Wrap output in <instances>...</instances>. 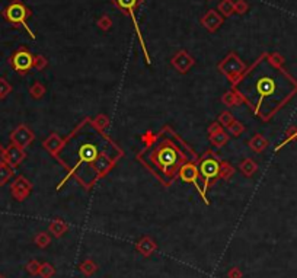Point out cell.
Instances as JSON below:
<instances>
[{
  "instance_id": "obj_10",
  "label": "cell",
  "mask_w": 297,
  "mask_h": 278,
  "mask_svg": "<svg viewBox=\"0 0 297 278\" xmlns=\"http://www.w3.org/2000/svg\"><path fill=\"white\" fill-rule=\"evenodd\" d=\"M24 157H25V153L22 150V147H18L15 144H12L10 147L4 150V163L9 165L10 168H16L22 162Z\"/></svg>"
},
{
  "instance_id": "obj_6",
  "label": "cell",
  "mask_w": 297,
  "mask_h": 278,
  "mask_svg": "<svg viewBox=\"0 0 297 278\" xmlns=\"http://www.w3.org/2000/svg\"><path fill=\"white\" fill-rule=\"evenodd\" d=\"M200 174L204 178V188H207V182L213 178L218 177L220 174V163H217L214 159H206L200 165Z\"/></svg>"
},
{
  "instance_id": "obj_2",
  "label": "cell",
  "mask_w": 297,
  "mask_h": 278,
  "mask_svg": "<svg viewBox=\"0 0 297 278\" xmlns=\"http://www.w3.org/2000/svg\"><path fill=\"white\" fill-rule=\"evenodd\" d=\"M152 163L158 165L161 168V172L165 174L166 177H172L176 171V168L179 166V153L176 152V149L166 140L161 147L150 156Z\"/></svg>"
},
{
  "instance_id": "obj_17",
  "label": "cell",
  "mask_w": 297,
  "mask_h": 278,
  "mask_svg": "<svg viewBox=\"0 0 297 278\" xmlns=\"http://www.w3.org/2000/svg\"><path fill=\"white\" fill-rule=\"evenodd\" d=\"M10 177H12V168L9 165L3 163L0 166V185H4Z\"/></svg>"
},
{
  "instance_id": "obj_28",
  "label": "cell",
  "mask_w": 297,
  "mask_h": 278,
  "mask_svg": "<svg viewBox=\"0 0 297 278\" xmlns=\"http://www.w3.org/2000/svg\"><path fill=\"white\" fill-rule=\"evenodd\" d=\"M37 242L40 243V246H47L45 243H48V237H47L45 234H40V236L37 237Z\"/></svg>"
},
{
  "instance_id": "obj_1",
  "label": "cell",
  "mask_w": 297,
  "mask_h": 278,
  "mask_svg": "<svg viewBox=\"0 0 297 278\" xmlns=\"http://www.w3.org/2000/svg\"><path fill=\"white\" fill-rule=\"evenodd\" d=\"M249 79L245 89L248 92L238 93L241 98L248 95V103L252 111L262 120L268 121L297 93V80L290 76L283 66L272 63L268 54H264L248 70Z\"/></svg>"
},
{
  "instance_id": "obj_27",
  "label": "cell",
  "mask_w": 297,
  "mask_h": 278,
  "mask_svg": "<svg viewBox=\"0 0 297 278\" xmlns=\"http://www.w3.org/2000/svg\"><path fill=\"white\" fill-rule=\"evenodd\" d=\"M236 95H238V93H235V92H229V93L223 98V101L226 102V103H229V105H235V103L238 102Z\"/></svg>"
},
{
  "instance_id": "obj_12",
  "label": "cell",
  "mask_w": 297,
  "mask_h": 278,
  "mask_svg": "<svg viewBox=\"0 0 297 278\" xmlns=\"http://www.w3.org/2000/svg\"><path fill=\"white\" fill-rule=\"evenodd\" d=\"M223 18L217 13L216 10H209L203 18H201V24L204 28H207L209 31H216L218 26L221 25Z\"/></svg>"
},
{
  "instance_id": "obj_23",
  "label": "cell",
  "mask_w": 297,
  "mask_h": 278,
  "mask_svg": "<svg viewBox=\"0 0 297 278\" xmlns=\"http://www.w3.org/2000/svg\"><path fill=\"white\" fill-rule=\"evenodd\" d=\"M112 25V21L109 19V16H102L99 21H98V26L104 31H108L109 28Z\"/></svg>"
},
{
  "instance_id": "obj_26",
  "label": "cell",
  "mask_w": 297,
  "mask_h": 278,
  "mask_svg": "<svg viewBox=\"0 0 297 278\" xmlns=\"http://www.w3.org/2000/svg\"><path fill=\"white\" fill-rule=\"evenodd\" d=\"M64 229H66V226H64V223L61 220H57L51 225V230H54L55 234H61L64 232Z\"/></svg>"
},
{
  "instance_id": "obj_30",
  "label": "cell",
  "mask_w": 297,
  "mask_h": 278,
  "mask_svg": "<svg viewBox=\"0 0 297 278\" xmlns=\"http://www.w3.org/2000/svg\"><path fill=\"white\" fill-rule=\"evenodd\" d=\"M220 120H221V123H223L224 126H229V124H230V123H229V120L232 121V115H230V114H227V112H224V114L221 115V118H220Z\"/></svg>"
},
{
  "instance_id": "obj_25",
  "label": "cell",
  "mask_w": 297,
  "mask_h": 278,
  "mask_svg": "<svg viewBox=\"0 0 297 278\" xmlns=\"http://www.w3.org/2000/svg\"><path fill=\"white\" fill-rule=\"evenodd\" d=\"M248 7H249L248 3L243 1V0H239V1L235 3V12H238V13H245L248 10Z\"/></svg>"
},
{
  "instance_id": "obj_9",
  "label": "cell",
  "mask_w": 297,
  "mask_h": 278,
  "mask_svg": "<svg viewBox=\"0 0 297 278\" xmlns=\"http://www.w3.org/2000/svg\"><path fill=\"white\" fill-rule=\"evenodd\" d=\"M10 140L15 146L25 147L34 140V134L31 133V130L27 126H19L10 134Z\"/></svg>"
},
{
  "instance_id": "obj_31",
  "label": "cell",
  "mask_w": 297,
  "mask_h": 278,
  "mask_svg": "<svg viewBox=\"0 0 297 278\" xmlns=\"http://www.w3.org/2000/svg\"><path fill=\"white\" fill-rule=\"evenodd\" d=\"M4 163V150H3V147L0 146V166Z\"/></svg>"
},
{
  "instance_id": "obj_11",
  "label": "cell",
  "mask_w": 297,
  "mask_h": 278,
  "mask_svg": "<svg viewBox=\"0 0 297 278\" xmlns=\"http://www.w3.org/2000/svg\"><path fill=\"white\" fill-rule=\"evenodd\" d=\"M29 191H31V184L28 182L25 178L19 177L12 184V195L19 201L27 197Z\"/></svg>"
},
{
  "instance_id": "obj_21",
  "label": "cell",
  "mask_w": 297,
  "mask_h": 278,
  "mask_svg": "<svg viewBox=\"0 0 297 278\" xmlns=\"http://www.w3.org/2000/svg\"><path fill=\"white\" fill-rule=\"evenodd\" d=\"M12 91V88H10V85L4 80V79H0V99L1 98H4L9 92Z\"/></svg>"
},
{
  "instance_id": "obj_8",
  "label": "cell",
  "mask_w": 297,
  "mask_h": 278,
  "mask_svg": "<svg viewBox=\"0 0 297 278\" xmlns=\"http://www.w3.org/2000/svg\"><path fill=\"white\" fill-rule=\"evenodd\" d=\"M98 153H99L98 149L93 144L83 143L81 147L78 149V168H79V165H82V163H93L96 160V157H98ZM75 171H73V174H75Z\"/></svg>"
},
{
  "instance_id": "obj_32",
  "label": "cell",
  "mask_w": 297,
  "mask_h": 278,
  "mask_svg": "<svg viewBox=\"0 0 297 278\" xmlns=\"http://www.w3.org/2000/svg\"><path fill=\"white\" fill-rule=\"evenodd\" d=\"M0 278H3V277H0Z\"/></svg>"
},
{
  "instance_id": "obj_19",
  "label": "cell",
  "mask_w": 297,
  "mask_h": 278,
  "mask_svg": "<svg viewBox=\"0 0 297 278\" xmlns=\"http://www.w3.org/2000/svg\"><path fill=\"white\" fill-rule=\"evenodd\" d=\"M241 169H242V172L246 175V177H251V175L256 171V163H255L254 160L248 159V160L243 163L242 166H241Z\"/></svg>"
},
{
  "instance_id": "obj_18",
  "label": "cell",
  "mask_w": 297,
  "mask_h": 278,
  "mask_svg": "<svg viewBox=\"0 0 297 278\" xmlns=\"http://www.w3.org/2000/svg\"><path fill=\"white\" fill-rule=\"evenodd\" d=\"M295 140H297V127H292L289 131H287V137H286V140L280 144V146H277L275 147V152H278L281 147H284L287 143H290V141H295Z\"/></svg>"
},
{
  "instance_id": "obj_14",
  "label": "cell",
  "mask_w": 297,
  "mask_h": 278,
  "mask_svg": "<svg viewBox=\"0 0 297 278\" xmlns=\"http://www.w3.org/2000/svg\"><path fill=\"white\" fill-rule=\"evenodd\" d=\"M181 178L187 182H197L198 178V169L195 165L192 163H187L181 168Z\"/></svg>"
},
{
  "instance_id": "obj_3",
  "label": "cell",
  "mask_w": 297,
  "mask_h": 278,
  "mask_svg": "<svg viewBox=\"0 0 297 278\" xmlns=\"http://www.w3.org/2000/svg\"><path fill=\"white\" fill-rule=\"evenodd\" d=\"M3 16L6 18L7 22H10L13 26H24L27 29V32L29 34V37L34 40L35 35L34 32L29 29V26L27 24V19L31 16V10L28 9L27 6L19 1V0H13L4 10H3Z\"/></svg>"
},
{
  "instance_id": "obj_15",
  "label": "cell",
  "mask_w": 297,
  "mask_h": 278,
  "mask_svg": "<svg viewBox=\"0 0 297 278\" xmlns=\"http://www.w3.org/2000/svg\"><path fill=\"white\" fill-rule=\"evenodd\" d=\"M249 146L255 150V152L261 153L267 146H268V141L261 136V134H256L251 141H249Z\"/></svg>"
},
{
  "instance_id": "obj_22",
  "label": "cell",
  "mask_w": 297,
  "mask_h": 278,
  "mask_svg": "<svg viewBox=\"0 0 297 278\" xmlns=\"http://www.w3.org/2000/svg\"><path fill=\"white\" fill-rule=\"evenodd\" d=\"M45 66H47V60H45L42 55H37V57H34V67H35L37 70H42Z\"/></svg>"
},
{
  "instance_id": "obj_7",
  "label": "cell",
  "mask_w": 297,
  "mask_h": 278,
  "mask_svg": "<svg viewBox=\"0 0 297 278\" xmlns=\"http://www.w3.org/2000/svg\"><path fill=\"white\" fill-rule=\"evenodd\" d=\"M118 7H121L123 10H127V13H130V16L133 18V22H134L135 29H137V37H138V40H140V44H141V47H144V41H143V37H141V32H140V29H138V24H137V19H135V15H134V9L135 6L141 1V0H112ZM144 52H147L146 51V47L143 48Z\"/></svg>"
},
{
  "instance_id": "obj_20",
  "label": "cell",
  "mask_w": 297,
  "mask_h": 278,
  "mask_svg": "<svg viewBox=\"0 0 297 278\" xmlns=\"http://www.w3.org/2000/svg\"><path fill=\"white\" fill-rule=\"evenodd\" d=\"M44 92H45V89H44V86H42L41 83H35V85L31 88V95H32L34 98H40V96H42Z\"/></svg>"
},
{
  "instance_id": "obj_29",
  "label": "cell",
  "mask_w": 297,
  "mask_h": 278,
  "mask_svg": "<svg viewBox=\"0 0 297 278\" xmlns=\"http://www.w3.org/2000/svg\"><path fill=\"white\" fill-rule=\"evenodd\" d=\"M230 130L233 134H239L241 131H243V126H241L239 123H233V126H230Z\"/></svg>"
},
{
  "instance_id": "obj_13",
  "label": "cell",
  "mask_w": 297,
  "mask_h": 278,
  "mask_svg": "<svg viewBox=\"0 0 297 278\" xmlns=\"http://www.w3.org/2000/svg\"><path fill=\"white\" fill-rule=\"evenodd\" d=\"M172 63H173V66H175L179 72H187L189 67L194 64V60H192L191 55H188V52L179 51V52L173 57Z\"/></svg>"
},
{
  "instance_id": "obj_16",
  "label": "cell",
  "mask_w": 297,
  "mask_h": 278,
  "mask_svg": "<svg viewBox=\"0 0 297 278\" xmlns=\"http://www.w3.org/2000/svg\"><path fill=\"white\" fill-rule=\"evenodd\" d=\"M218 10L223 13V16H230L235 12V3L232 0H223L218 4Z\"/></svg>"
},
{
  "instance_id": "obj_24",
  "label": "cell",
  "mask_w": 297,
  "mask_h": 278,
  "mask_svg": "<svg viewBox=\"0 0 297 278\" xmlns=\"http://www.w3.org/2000/svg\"><path fill=\"white\" fill-rule=\"evenodd\" d=\"M212 139H213V143H214V144L221 146V144H224V143H226V140H227V136H226V134H223V133H218V134H216V136H212Z\"/></svg>"
},
{
  "instance_id": "obj_4",
  "label": "cell",
  "mask_w": 297,
  "mask_h": 278,
  "mask_svg": "<svg viewBox=\"0 0 297 278\" xmlns=\"http://www.w3.org/2000/svg\"><path fill=\"white\" fill-rule=\"evenodd\" d=\"M10 64L18 73L25 75L31 67H34V55L27 48H19L12 55Z\"/></svg>"
},
{
  "instance_id": "obj_5",
  "label": "cell",
  "mask_w": 297,
  "mask_h": 278,
  "mask_svg": "<svg viewBox=\"0 0 297 278\" xmlns=\"http://www.w3.org/2000/svg\"><path fill=\"white\" fill-rule=\"evenodd\" d=\"M220 69H221L223 73H226L230 79L235 80V77L242 75L243 70H245V66H243L242 61H241L235 54H230V55H227V58L220 64Z\"/></svg>"
}]
</instances>
